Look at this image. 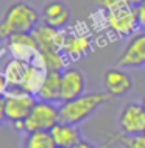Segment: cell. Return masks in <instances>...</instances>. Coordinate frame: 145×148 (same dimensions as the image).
I'll list each match as a JSON object with an SVG mask.
<instances>
[{
  "mask_svg": "<svg viewBox=\"0 0 145 148\" xmlns=\"http://www.w3.org/2000/svg\"><path fill=\"white\" fill-rule=\"evenodd\" d=\"M39 22H41L39 11L30 3L23 0L10 3L0 17V42H5L10 36L16 33L33 31Z\"/></svg>",
  "mask_w": 145,
  "mask_h": 148,
  "instance_id": "6da1fadb",
  "label": "cell"
},
{
  "mask_svg": "<svg viewBox=\"0 0 145 148\" xmlns=\"http://www.w3.org/2000/svg\"><path fill=\"white\" fill-rule=\"evenodd\" d=\"M109 95L106 92H84L80 97L61 101L58 106L59 120L72 125H80L86 119H89L102 105L109 101Z\"/></svg>",
  "mask_w": 145,
  "mask_h": 148,
  "instance_id": "7a4b0ae2",
  "label": "cell"
},
{
  "mask_svg": "<svg viewBox=\"0 0 145 148\" xmlns=\"http://www.w3.org/2000/svg\"><path fill=\"white\" fill-rule=\"evenodd\" d=\"M102 19L104 27L120 38H130L139 28L134 5L114 8V10H102Z\"/></svg>",
  "mask_w": 145,
  "mask_h": 148,
  "instance_id": "3957f363",
  "label": "cell"
},
{
  "mask_svg": "<svg viewBox=\"0 0 145 148\" xmlns=\"http://www.w3.org/2000/svg\"><path fill=\"white\" fill-rule=\"evenodd\" d=\"M36 98L33 94L21 89V87H8L3 95V111L6 120L13 125L16 122H22L31 112Z\"/></svg>",
  "mask_w": 145,
  "mask_h": 148,
  "instance_id": "277c9868",
  "label": "cell"
},
{
  "mask_svg": "<svg viewBox=\"0 0 145 148\" xmlns=\"http://www.w3.org/2000/svg\"><path fill=\"white\" fill-rule=\"evenodd\" d=\"M59 122V109L56 103L36 100L31 112L23 120V133L31 131H50V128Z\"/></svg>",
  "mask_w": 145,
  "mask_h": 148,
  "instance_id": "5b68a950",
  "label": "cell"
},
{
  "mask_svg": "<svg viewBox=\"0 0 145 148\" xmlns=\"http://www.w3.org/2000/svg\"><path fill=\"white\" fill-rule=\"evenodd\" d=\"M117 66L125 69H137L145 66V31L139 30L128 38L117 58Z\"/></svg>",
  "mask_w": 145,
  "mask_h": 148,
  "instance_id": "8992f818",
  "label": "cell"
},
{
  "mask_svg": "<svg viewBox=\"0 0 145 148\" xmlns=\"http://www.w3.org/2000/svg\"><path fill=\"white\" fill-rule=\"evenodd\" d=\"M5 50L11 58L33 62L39 53V45L31 31H25V33H16L10 36L5 41Z\"/></svg>",
  "mask_w": 145,
  "mask_h": 148,
  "instance_id": "52a82bcc",
  "label": "cell"
},
{
  "mask_svg": "<svg viewBox=\"0 0 145 148\" xmlns=\"http://www.w3.org/2000/svg\"><path fill=\"white\" fill-rule=\"evenodd\" d=\"M92 49H94V38L86 30L75 28L66 33L63 51L69 61H78V59L87 56Z\"/></svg>",
  "mask_w": 145,
  "mask_h": 148,
  "instance_id": "ba28073f",
  "label": "cell"
},
{
  "mask_svg": "<svg viewBox=\"0 0 145 148\" xmlns=\"http://www.w3.org/2000/svg\"><path fill=\"white\" fill-rule=\"evenodd\" d=\"M119 126L122 134L136 136L145 133V109L142 103L130 101L126 103L119 115Z\"/></svg>",
  "mask_w": 145,
  "mask_h": 148,
  "instance_id": "9c48e42d",
  "label": "cell"
},
{
  "mask_svg": "<svg viewBox=\"0 0 145 148\" xmlns=\"http://www.w3.org/2000/svg\"><path fill=\"white\" fill-rule=\"evenodd\" d=\"M103 89L109 97H123L133 89V78L125 67H111L102 73Z\"/></svg>",
  "mask_w": 145,
  "mask_h": 148,
  "instance_id": "30bf717a",
  "label": "cell"
},
{
  "mask_svg": "<svg viewBox=\"0 0 145 148\" xmlns=\"http://www.w3.org/2000/svg\"><path fill=\"white\" fill-rule=\"evenodd\" d=\"M39 16H41V22L64 30L70 22V8L63 0H50L41 8Z\"/></svg>",
  "mask_w": 145,
  "mask_h": 148,
  "instance_id": "8fae6325",
  "label": "cell"
},
{
  "mask_svg": "<svg viewBox=\"0 0 145 148\" xmlns=\"http://www.w3.org/2000/svg\"><path fill=\"white\" fill-rule=\"evenodd\" d=\"M86 78L84 73L76 67H66L61 72V101L76 98L84 94Z\"/></svg>",
  "mask_w": 145,
  "mask_h": 148,
  "instance_id": "7c38bea8",
  "label": "cell"
},
{
  "mask_svg": "<svg viewBox=\"0 0 145 148\" xmlns=\"http://www.w3.org/2000/svg\"><path fill=\"white\" fill-rule=\"evenodd\" d=\"M31 34L34 36L36 42L39 45V50H63L64 38L66 33L64 30L50 27L44 22H39L33 28Z\"/></svg>",
  "mask_w": 145,
  "mask_h": 148,
  "instance_id": "4fadbf2b",
  "label": "cell"
},
{
  "mask_svg": "<svg viewBox=\"0 0 145 148\" xmlns=\"http://www.w3.org/2000/svg\"><path fill=\"white\" fill-rule=\"evenodd\" d=\"M50 134L55 140V145L64 148H74L81 139V133L76 125L61 122V120L50 128Z\"/></svg>",
  "mask_w": 145,
  "mask_h": 148,
  "instance_id": "5bb4252c",
  "label": "cell"
},
{
  "mask_svg": "<svg viewBox=\"0 0 145 148\" xmlns=\"http://www.w3.org/2000/svg\"><path fill=\"white\" fill-rule=\"evenodd\" d=\"M36 98L50 103H61V72H47Z\"/></svg>",
  "mask_w": 145,
  "mask_h": 148,
  "instance_id": "9a60e30c",
  "label": "cell"
},
{
  "mask_svg": "<svg viewBox=\"0 0 145 148\" xmlns=\"http://www.w3.org/2000/svg\"><path fill=\"white\" fill-rule=\"evenodd\" d=\"M33 62L45 72H63L66 67H69V59L63 50H39Z\"/></svg>",
  "mask_w": 145,
  "mask_h": 148,
  "instance_id": "2e32d148",
  "label": "cell"
},
{
  "mask_svg": "<svg viewBox=\"0 0 145 148\" xmlns=\"http://www.w3.org/2000/svg\"><path fill=\"white\" fill-rule=\"evenodd\" d=\"M28 66H30V62L11 58V56L8 58V61L3 62V67H0V69L5 73L10 87H21L23 78H25V73L28 70Z\"/></svg>",
  "mask_w": 145,
  "mask_h": 148,
  "instance_id": "e0dca14e",
  "label": "cell"
},
{
  "mask_svg": "<svg viewBox=\"0 0 145 148\" xmlns=\"http://www.w3.org/2000/svg\"><path fill=\"white\" fill-rule=\"evenodd\" d=\"M45 73L47 72L44 70L42 67H39L38 64H34V62H30L28 70L25 73V78H23V81L21 84V89L30 92V94H33L36 97V92L41 87L44 78H45Z\"/></svg>",
  "mask_w": 145,
  "mask_h": 148,
  "instance_id": "ac0fdd59",
  "label": "cell"
},
{
  "mask_svg": "<svg viewBox=\"0 0 145 148\" xmlns=\"http://www.w3.org/2000/svg\"><path fill=\"white\" fill-rule=\"evenodd\" d=\"M23 148H56V145L50 131L41 130V131L25 133Z\"/></svg>",
  "mask_w": 145,
  "mask_h": 148,
  "instance_id": "d6986e66",
  "label": "cell"
},
{
  "mask_svg": "<svg viewBox=\"0 0 145 148\" xmlns=\"http://www.w3.org/2000/svg\"><path fill=\"white\" fill-rule=\"evenodd\" d=\"M115 142H119L123 148H145V134L126 136V134H115L112 136Z\"/></svg>",
  "mask_w": 145,
  "mask_h": 148,
  "instance_id": "ffe728a7",
  "label": "cell"
},
{
  "mask_svg": "<svg viewBox=\"0 0 145 148\" xmlns=\"http://www.w3.org/2000/svg\"><path fill=\"white\" fill-rule=\"evenodd\" d=\"M95 2H97V5L102 8V10H114V8L136 5L134 0H95Z\"/></svg>",
  "mask_w": 145,
  "mask_h": 148,
  "instance_id": "44dd1931",
  "label": "cell"
},
{
  "mask_svg": "<svg viewBox=\"0 0 145 148\" xmlns=\"http://www.w3.org/2000/svg\"><path fill=\"white\" fill-rule=\"evenodd\" d=\"M136 14L139 21V28L145 31V3H136Z\"/></svg>",
  "mask_w": 145,
  "mask_h": 148,
  "instance_id": "7402d4cb",
  "label": "cell"
},
{
  "mask_svg": "<svg viewBox=\"0 0 145 148\" xmlns=\"http://www.w3.org/2000/svg\"><path fill=\"white\" fill-rule=\"evenodd\" d=\"M112 140H114V137H111L109 140H108L106 143H104V145H100V147H97V145H94V143H91V142L84 140V139H80V142L76 143V145H75L74 148H109Z\"/></svg>",
  "mask_w": 145,
  "mask_h": 148,
  "instance_id": "603a6c76",
  "label": "cell"
},
{
  "mask_svg": "<svg viewBox=\"0 0 145 148\" xmlns=\"http://www.w3.org/2000/svg\"><path fill=\"white\" fill-rule=\"evenodd\" d=\"M8 87H10V84H8V79L5 77V73H3V70L0 69V97H3V95L6 94Z\"/></svg>",
  "mask_w": 145,
  "mask_h": 148,
  "instance_id": "cb8c5ba5",
  "label": "cell"
},
{
  "mask_svg": "<svg viewBox=\"0 0 145 148\" xmlns=\"http://www.w3.org/2000/svg\"><path fill=\"white\" fill-rule=\"evenodd\" d=\"M6 122V117H5V111H3V97H0V126Z\"/></svg>",
  "mask_w": 145,
  "mask_h": 148,
  "instance_id": "d4e9b609",
  "label": "cell"
},
{
  "mask_svg": "<svg viewBox=\"0 0 145 148\" xmlns=\"http://www.w3.org/2000/svg\"><path fill=\"white\" fill-rule=\"evenodd\" d=\"M136 3H145V0H134Z\"/></svg>",
  "mask_w": 145,
  "mask_h": 148,
  "instance_id": "484cf974",
  "label": "cell"
},
{
  "mask_svg": "<svg viewBox=\"0 0 145 148\" xmlns=\"http://www.w3.org/2000/svg\"><path fill=\"white\" fill-rule=\"evenodd\" d=\"M140 103H142V106H144V109H145V97L142 98V101H140Z\"/></svg>",
  "mask_w": 145,
  "mask_h": 148,
  "instance_id": "4316f807",
  "label": "cell"
},
{
  "mask_svg": "<svg viewBox=\"0 0 145 148\" xmlns=\"http://www.w3.org/2000/svg\"><path fill=\"white\" fill-rule=\"evenodd\" d=\"M56 148H64V147H56Z\"/></svg>",
  "mask_w": 145,
  "mask_h": 148,
  "instance_id": "83f0119b",
  "label": "cell"
},
{
  "mask_svg": "<svg viewBox=\"0 0 145 148\" xmlns=\"http://www.w3.org/2000/svg\"><path fill=\"white\" fill-rule=\"evenodd\" d=\"M144 134H145V133H144Z\"/></svg>",
  "mask_w": 145,
  "mask_h": 148,
  "instance_id": "f1b7e54d",
  "label": "cell"
}]
</instances>
